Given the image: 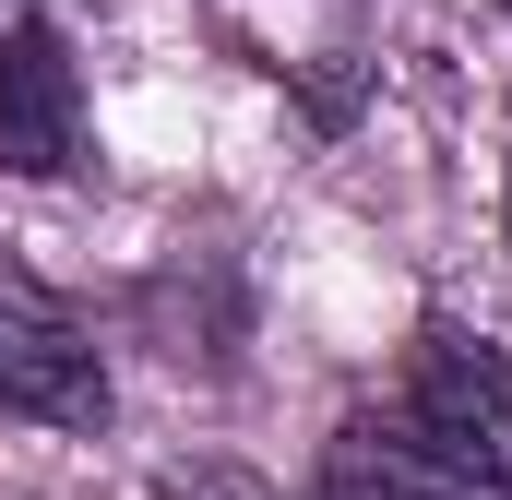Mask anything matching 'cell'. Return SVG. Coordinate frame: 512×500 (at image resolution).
Returning <instances> with one entry per match:
<instances>
[{"label":"cell","instance_id":"2","mask_svg":"<svg viewBox=\"0 0 512 500\" xmlns=\"http://www.w3.org/2000/svg\"><path fill=\"white\" fill-rule=\"evenodd\" d=\"M0 417L108 429V358H96L84 310L60 286H36L24 262H0Z\"/></svg>","mask_w":512,"mask_h":500},{"label":"cell","instance_id":"1","mask_svg":"<svg viewBox=\"0 0 512 500\" xmlns=\"http://www.w3.org/2000/svg\"><path fill=\"white\" fill-rule=\"evenodd\" d=\"M382 405H393V429L429 441L453 477H477L489 500H512V358H501V346L429 322L417 358H405V381H393Z\"/></svg>","mask_w":512,"mask_h":500},{"label":"cell","instance_id":"4","mask_svg":"<svg viewBox=\"0 0 512 500\" xmlns=\"http://www.w3.org/2000/svg\"><path fill=\"white\" fill-rule=\"evenodd\" d=\"M310 500H489L477 477H453L429 441H405L393 429V405H358L346 429H334V453H322V489Z\"/></svg>","mask_w":512,"mask_h":500},{"label":"cell","instance_id":"3","mask_svg":"<svg viewBox=\"0 0 512 500\" xmlns=\"http://www.w3.org/2000/svg\"><path fill=\"white\" fill-rule=\"evenodd\" d=\"M84 167V72L60 12H24L0 36V179H72Z\"/></svg>","mask_w":512,"mask_h":500}]
</instances>
